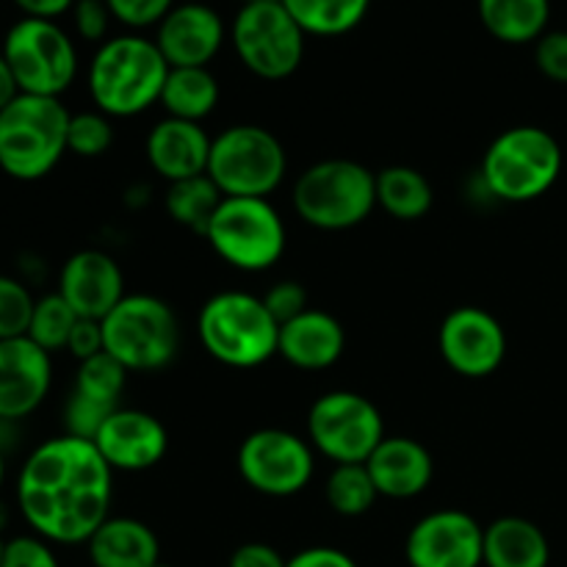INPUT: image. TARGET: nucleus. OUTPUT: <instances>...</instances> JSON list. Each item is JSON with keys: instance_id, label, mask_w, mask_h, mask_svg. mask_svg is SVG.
I'll list each match as a JSON object with an SVG mask.
<instances>
[{"instance_id": "nucleus-5", "label": "nucleus", "mask_w": 567, "mask_h": 567, "mask_svg": "<svg viewBox=\"0 0 567 567\" xmlns=\"http://www.w3.org/2000/svg\"><path fill=\"white\" fill-rule=\"evenodd\" d=\"M203 349L227 369H258L277 358L280 324L266 310L264 297L247 291L214 293L197 316Z\"/></svg>"}, {"instance_id": "nucleus-3", "label": "nucleus", "mask_w": 567, "mask_h": 567, "mask_svg": "<svg viewBox=\"0 0 567 567\" xmlns=\"http://www.w3.org/2000/svg\"><path fill=\"white\" fill-rule=\"evenodd\" d=\"M70 116L61 97L17 94L0 111V169L22 183L48 177L66 153Z\"/></svg>"}, {"instance_id": "nucleus-44", "label": "nucleus", "mask_w": 567, "mask_h": 567, "mask_svg": "<svg viewBox=\"0 0 567 567\" xmlns=\"http://www.w3.org/2000/svg\"><path fill=\"white\" fill-rule=\"evenodd\" d=\"M17 94H20V86H17V81H14V72H11L6 55L0 53V111H3L6 105L17 97Z\"/></svg>"}, {"instance_id": "nucleus-46", "label": "nucleus", "mask_w": 567, "mask_h": 567, "mask_svg": "<svg viewBox=\"0 0 567 567\" xmlns=\"http://www.w3.org/2000/svg\"><path fill=\"white\" fill-rule=\"evenodd\" d=\"M6 526V509H3V504H0V529H3Z\"/></svg>"}, {"instance_id": "nucleus-15", "label": "nucleus", "mask_w": 567, "mask_h": 567, "mask_svg": "<svg viewBox=\"0 0 567 567\" xmlns=\"http://www.w3.org/2000/svg\"><path fill=\"white\" fill-rule=\"evenodd\" d=\"M404 559L410 567H482L485 526L463 509H437L415 520Z\"/></svg>"}, {"instance_id": "nucleus-34", "label": "nucleus", "mask_w": 567, "mask_h": 567, "mask_svg": "<svg viewBox=\"0 0 567 567\" xmlns=\"http://www.w3.org/2000/svg\"><path fill=\"white\" fill-rule=\"evenodd\" d=\"M33 293L17 277L0 275V341L28 336L33 316Z\"/></svg>"}, {"instance_id": "nucleus-43", "label": "nucleus", "mask_w": 567, "mask_h": 567, "mask_svg": "<svg viewBox=\"0 0 567 567\" xmlns=\"http://www.w3.org/2000/svg\"><path fill=\"white\" fill-rule=\"evenodd\" d=\"M11 3L22 11V17L59 22V17L70 14L78 0H11Z\"/></svg>"}, {"instance_id": "nucleus-32", "label": "nucleus", "mask_w": 567, "mask_h": 567, "mask_svg": "<svg viewBox=\"0 0 567 567\" xmlns=\"http://www.w3.org/2000/svg\"><path fill=\"white\" fill-rule=\"evenodd\" d=\"M81 316L66 305V299L59 291L48 293V297L37 299L31 316V327H28V338H31L37 347H42L44 352H61L66 349L72 336V327Z\"/></svg>"}, {"instance_id": "nucleus-40", "label": "nucleus", "mask_w": 567, "mask_h": 567, "mask_svg": "<svg viewBox=\"0 0 567 567\" xmlns=\"http://www.w3.org/2000/svg\"><path fill=\"white\" fill-rule=\"evenodd\" d=\"M66 352L83 363V360L94 358V354L105 352L103 341V324L97 319H78L75 327H72L70 343H66Z\"/></svg>"}, {"instance_id": "nucleus-29", "label": "nucleus", "mask_w": 567, "mask_h": 567, "mask_svg": "<svg viewBox=\"0 0 567 567\" xmlns=\"http://www.w3.org/2000/svg\"><path fill=\"white\" fill-rule=\"evenodd\" d=\"M221 192L208 175L188 177V181L169 183L164 197V208L175 225L188 227V230L205 236L210 219H214L216 208L221 203Z\"/></svg>"}, {"instance_id": "nucleus-26", "label": "nucleus", "mask_w": 567, "mask_h": 567, "mask_svg": "<svg viewBox=\"0 0 567 567\" xmlns=\"http://www.w3.org/2000/svg\"><path fill=\"white\" fill-rule=\"evenodd\" d=\"M221 86L210 66H169L161 100L166 116L186 122H203L219 105Z\"/></svg>"}, {"instance_id": "nucleus-12", "label": "nucleus", "mask_w": 567, "mask_h": 567, "mask_svg": "<svg viewBox=\"0 0 567 567\" xmlns=\"http://www.w3.org/2000/svg\"><path fill=\"white\" fill-rule=\"evenodd\" d=\"M385 437V421L369 396L327 391L308 410V441L336 465L365 463Z\"/></svg>"}, {"instance_id": "nucleus-27", "label": "nucleus", "mask_w": 567, "mask_h": 567, "mask_svg": "<svg viewBox=\"0 0 567 567\" xmlns=\"http://www.w3.org/2000/svg\"><path fill=\"white\" fill-rule=\"evenodd\" d=\"M432 203H435V192L424 172L404 164L385 166L377 172V208L385 210L391 219H424L432 210Z\"/></svg>"}, {"instance_id": "nucleus-21", "label": "nucleus", "mask_w": 567, "mask_h": 567, "mask_svg": "<svg viewBox=\"0 0 567 567\" xmlns=\"http://www.w3.org/2000/svg\"><path fill=\"white\" fill-rule=\"evenodd\" d=\"M380 496L408 502L421 496L435 476V463L426 446L404 435H385L380 446L365 460Z\"/></svg>"}, {"instance_id": "nucleus-9", "label": "nucleus", "mask_w": 567, "mask_h": 567, "mask_svg": "<svg viewBox=\"0 0 567 567\" xmlns=\"http://www.w3.org/2000/svg\"><path fill=\"white\" fill-rule=\"evenodd\" d=\"M288 155L280 138L264 125H230L214 136L208 177L221 197L269 199L282 186Z\"/></svg>"}, {"instance_id": "nucleus-36", "label": "nucleus", "mask_w": 567, "mask_h": 567, "mask_svg": "<svg viewBox=\"0 0 567 567\" xmlns=\"http://www.w3.org/2000/svg\"><path fill=\"white\" fill-rule=\"evenodd\" d=\"M0 567H61V563L53 551V543L31 532V535H17L6 540Z\"/></svg>"}, {"instance_id": "nucleus-30", "label": "nucleus", "mask_w": 567, "mask_h": 567, "mask_svg": "<svg viewBox=\"0 0 567 567\" xmlns=\"http://www.w3.org/2000/svg\"><path fill=\"white\" fill-rule=\"evenodd\" d=\"M327 504L332 513L343 515V518H360V515L371 513L380 493H377L374 480H371L365 463L352 465H336L327 476L324 485Z\"/></svg>"}, {"instance_id": "nucleus-20", "label": "nucleus", "mask_w": 567, "mask_h": 567, "mask_svg": "<svg viewBox=\"0 0 567 567\" xmlns=\"http://www.w3.org/2000/svg\"><path fill=\"white\" fill-rule=\"evenodd\" d=\"M210 144H214V138L205 133L203 122L164 116L147 133L144 153H147L155 175L164 177L166 183H177L188 181V177L208 175Z\"/></svg>"}, {"instance_id": "nucleus-42", "label": "nucleus", "mask_w": 567, "mask_h": 567, "mask_svg": "<svg viewBox=\"0 0 567 567\" xmlns=\"http://www.w3.org/2000/svg\"><path fill=\"white\" fill-rule=\"evenodd\" d=\"M286 567H360L349 557L347 551L332 546H313V548H302L299 554L288 557Z\"/></svg>"}, {"instance_id": "nucleus-47", "label": "nucleus", "mask_w": 567, "mask_h": 567, "mask_svg": "<svg viewBox=\"0 0 567 567\" xmlns=\"http://www.w3.org/2000/svg\"><path fill=\"white\" fill-rule=\"evenodd\" d=\"M3 546H6V540L0 537V563H3Z\"/></svg>"}, {"instance_id": "nucleus-35", "label": "nucleus", "mask_w": 567, "mask_h": 567, "mask_svg": "<svg viewBox=\"0 0 567 567\" xmlns=\"http://www.w3.org/2000/svg\"><path fill=\"white\" fill-rule=\"evenodd\" d=\"M114 14V22L131 28L133 33H142L147 28H155L172 9L177 0H105Z\"/></svg>"}, {"instance_id": "nucleus-41", "label": "nucleus", "mask_w": 567, "mask_h": 567, "mask_svg": "<svg viewBox=\"0 0 567 567\" xmlns=\"http://www.w3.org/2000/svg\"><path fill=\"white\" fill-rule=\"evenodd\" d=\"M288 559L269 543H244L230 554L227 567H286Z\"/></svg>"}, {"instance_id": "nucleus-8", "label": "nucleus", "mask_w": 567, "mask_h": 567, "mask_svg": "<svg viewBox=\"0 0 567 567\" xmlns=\"http://www.w3.org/2000/svg\"><path fill=\"white\" fill-rule=\"evenodd\" d=\"M208 247L238 271L271 269L286 255L288 233L280 210L260 197H225L205 230Z\"/></svg>"}, {"instance_id": "nucleus-1", "label": "nucleus", "mask_w": 567, "mask_h": 567, "mask_svg": "<svg viewBox=\"0 0 567 567\" xmlns=\"http://www.w3.org/2000/svg\"><path fill=\"white\" fill-rule=\"evenodd\" d=\"M14 496L33 535L53 546H86L111 518L114 471L92 441L64 432L28 454Z\"/></svg>"}, {"instance_id": "nucleus-2", "label": "nucleus", "mask_w": 567, "mask_h": 567, "mask_svg": "<svg viewBox=\"0 0 567 567\" xmlns=\"http://www.w3.org/2000/svg\"><path fill=\"white\" fill-rule=\"evenodd\" d=\"M169 64L153 37L116 33L97 44L86 70L89 97L111 120H131L161 100Z\"/></svg>"}, {"instance_id": "nucleus-25", "label": "nucleus", "mask_w": 567, "mask_h": 567, "mask_svg": "<svg viewBox=\"0 0 567 567\" xmlns=\"http://www.w3.org/2000/svg\"><path fill=\"white\" fill-rule=\"evenodd\" d=\"M485 31L504 44L537 42L551 22V0H476Z\"/></svg>"}, {"instance_id": "nucleus-6", "label": "nucleus", "mask_w": 567, "mask_h": 567, "mask_svg": "<svg viewBox=\"0 0 567 567\" xmlns=\"http://www.w3.org/2000/svg\"><path fill=\"white\" fill-rule=\"evenodd\" d=\"M563 175V147L537 125L498 133L482 158V183L502 203H532L551 192Z\"/></svg>"}, {"instance_id": "nucleus-7", "label": "nucleus", "mask_w": 567, "mask_h": 567, "mask_svg": "<svg viewBox=\"0 0 567 567\" xmlns=\"http://www.w3.org/2000/svg\"><path fill=\"white\" fill-rule=\"evenodd\" d=\"M105 352L127 371H158L181 349V324L169 302L153 293H125L103 321Z\"/></svg>"}, {"instance_id": "nucleus-17", "label": "nucleus", "mask_w": 567, "mask_h": 567, "mask_svg": "<svg viewBox=\"0 0 567 567\" xmlns=\"http://www.w3.org/2000/svg\"><path fill=\"white\" fill-rule=\"evenodd\" d=\"M92 443L111 465V471L142 474L166 457L169 432L161 424V419H155L147 410L116 408Z\"/></svg>"}, {"instance_id": "nucleus-39", "label": "nucleus", "mask_w": 567, "mask_h": 567, "mask_svg": "<svg viewBox=\"0 0 567 567\" xmlns=\"http://www.w3.org/2000/svg\"><path fill=\"white\" fill-rule=\"evenodd\" d=\"M535 64L548 81L567 83V31H546L537 39Z\"/></svg>"}, {"instance_id": "nucleus-49", "label": "nucleus", "mask_w": 567, "mask_h": 567, "mask_svg": "<svg viewBox=\"0 0 567 567\" xmlns=\"http://www.w3.org/2000/svg\"><path fill=\"white\" fill-rule=\"evenodd\" d=\"M244 3H258V0H244Z\"/></svg>"}, {"instance_id": "nucleus-13", "label": "nucleus", "mask_w": 567, "mask_h": 567, "mask_svg": "<svg viewBox=\"0 0 567 567\" xmlns=\"http://www.w3.org/2000/svg\"><path fill=\"white\" fill-rule=\"evenodd\" d=\"M238 474L255 493L269 498H291L310 485L316 474V452L308 437L280 426L249 432L238 446Z\"/></svg>"}, {"instance_id": "nucleus-18", "label": "nucleus", "mask_w": 567, "mask_h": 567, "mask_svg": "<svg viewBox=\"0 0 567 567\" xmlns=\"http://www.w3.org/2000/svg\"><path fill=\"white\" fill-rule=\"evenodd\" d=\"M53 385L50 352L28 336L0 341V421H20L37 413Z\"/></svg>"}, {"instance_id": "nucleus-4", "label": "nucleus", "mask_w": 567, "mask_h": 567, "mask_svg": "<svg viewBox=\"0 0 567 567\" xmlns=\"http://www.w3.org/2000/svg\"><path fill=\"white\" fill-rule=\"evenodd\" d=\"M291 205L316 230H352L374 214L377 175L352 158L316 161L293 181Z\"/></svg>"}, {"instance_id": "nucleus-19", "label": "nucleus", "mask_w": 567, "mask_h": 567, "mask_svg": "<svg viewBox=\"0 0 567 567\" xmlns=\"http://www.w3.org/2000/svg\"><path fill=\"white\" fill-rule=\"evenodd\" d=\"M59 293L81 319L103 321L125 299V277L109 252L81 249L61 266Z\"/></svg>"}, {"instance_id": "nucleus-14", "label": "nucleus", "mask_w": 567, "mask_h": 567, "mask_svg": "<svg viewBox=\"0 0 567 567\" xmlns=\"http://www.w3.org/2000/svg\"><path fill=\"white\" fill-rule=\"evenodd\" d=\"M437 347L454 374L465 380H485L496 374L507 358V332L485 308L463 305L441 321Z\"/></svg>"}, {"instance_id": "nucleus-45", "label": "nucleus", "mask_w": 567, "mask_h": 567, "mask_svg": "<svg viewBox=\"0 0 567 567\" xmlns=\"http://www.w3.org/2000/svg\"><path fill=\"white\" fill-rule=\"evenodd\" d=\"M3 482H6V457L3 452H0V487H3Z\"/></svg>"}, {"instance_id": "nucleus-22", "label": "nucleus", "mask_w": 567, "mask_h": 567, "mask_svg": "<svg viewBox=\"0 0 567 567\" xmlns=\"http://www.w3.org/2000/svg\"><path fill=\"white\" fill-rule=\"evenodd\" d=\"M347 349V332L332 313L308 308L302 316L280 327L277 354L299 371H324L341 360Z\"/></svg>"}, {"instance_id": "nucleus-24", "label": "nucleus", "mask_w": 567, "mask_h": 567, "mask_svg": "<svg viewBox=\"0 0 567 567\" xmlns=\"http://www.w3.org/2000/svg\"><path fill=\"white\" fill-rule=\"evenodd\" d=\"M551 546L535 520L504 515L485 526V567H548Z\"/></svg>"}, {"instance_id": "nucleus-48", "label": "nucleus", "mask_w": 567, "mask_h": 567, "mask_svg": "<svg viewBox=\"0 0 567 567\" xmlns=\"http://www.w3.org/2000/svg\"><path fill=\"white\" fill-rule=\"evenodd\" d=\"M155 567H172V565H166V563H158Z\"/></svg>"}, {"instance_id": "nucleus-10", "label": "nucleus", "mask_w": 567, "mask_h": 567, "mask_svg": "<svg viewBox=\"0 0 567 567\" xmlns=\"http://www.w3.org/2000/svg\"><path fill=\"white\" fill-rule=\"evenodd\" d=\"M230 48L260 81H286L302 66L308 33L280 0L241 3L230 20Z\"/></svg>"}, {"instance_id": "nucleus-28", "label": "nucleus", "mask_w": 567, "mask_h": 567, "mask_svg": "<svg viewBox=\"0 0 567 567\" xmlns=\"http://www.w3.org/2000/svg\"><path fill=\"white\" fill-rule=\"evenodd\" d=\"M308 37L336 39L352 33L374 0H280Z\"/></svg>"}, {"instance_id": "nucleus-33", "label": "nucleus", "mask_w": 567, "mask_h": 567, "mask_svg": "<svg viewBox=\"0 0 567 567\" xmlns=\"http://www.w3.org/2000/svg\"><path fill=\"white\" fill-rule=\"evenodd\" d=\"M114 144V122L103 111H78L70 116L66 131V153L78 158H100Z\"/></svg>"}, {"instance_id": "nucleus-16", "label": "nucleus", "mask_w": 567, "mask_h": 567, "mask_svg": "<svg viewBox=\"0 0 567 567\" xmlns=\"http://www.w3.org/2000/svg\"><path fill=\"white\" fill-rule=\"evenodd\" d=\"M153 39L169 66H208L230 39V25L214 6L188 0L155 25Z\"/></svg>"}, {"instance_id": "nucleus-11", "label": "nucleus", "mask_w": 567, "mask_h": 567, "mask_svg": "<svg viewBox=\"0 0 567 567\" xmlns=\"http://www.w3.org/2000/svg\"><path fill=\"white\" fill-rule=\"evenodd\" d=\"M0 53L22 94L61 97L78 75L75 39L55 20L22 17L6 31Z\"/></svg>"}, {"instance_id": "nucleus-38", "label": "nucleus", "mask_w": 567, "mask_h": 567, "mask_svg": "<svg viewBox=\"0 0 567 567\" xmlns=\"http://www.w3.org/2000/svg\"><path fill=\"white\" fill-rule=\"evenodd\" d=\"M264 305L277 324H288L291 319L302 316L310 308L308 291L299 280H280L264 293Z\"/></svg>"}, {"instance_id": "nucleus-31", "label": "nucleus", "mask_w": 567, "mask_h": 567, "mask_svg": "<svg viewBox=\"0 0 567 567\" xmlns=\"http://www.w3.org/2000/svg\"><path fill=\"white\" fill-rule=\"evenodd\" d=\"M127 374L131 371L120 363V360L111 358L109 352H100L94 358L78 363L75 385H72V393L78 396H86L92 402L105 404V408H122L120 399L125 393Z\"/></svg>"}, {"instance_id": "nucleus-37", "label": "nucleus", "mask_w": 567, "mask_h": 567, "mask_svg": "<svg viewBox=\"0 0 567 567\" xmlns=\"http://www.w3.org/2000/svg\"><path fill=\"white\" fill-rule=\"evenodd\" d=\"M72 28H75L78 39L89 44H103L111 39V25H114V14H111L105 0H78L72 6Z\"/></svg>"}, {"instance_id": "nucleus-23", "label": "nucleus", "mask_w": 567, "mask_h": 567, "mask_svg": "<svg viewBox=\"0 0 567 567\" xmlns=\"http://www.w3.org/2000/svg\"><path fill=\"white\" fill-rule=\"evenodd\" d=\"M92 567H155L161 563L158 535L144 520L111 515L86 543Z\"/></svg>"}]
</instances>
